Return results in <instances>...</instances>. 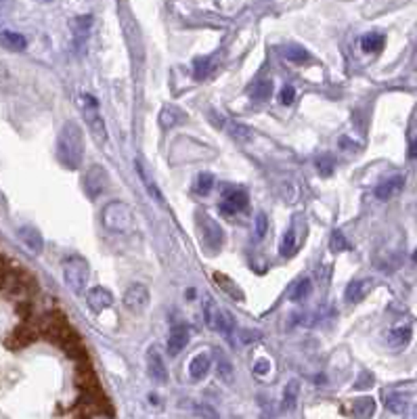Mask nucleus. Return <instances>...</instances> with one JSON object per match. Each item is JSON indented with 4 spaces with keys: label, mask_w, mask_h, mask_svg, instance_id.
<instances>
[{
    "label": "nucleus",
    "mask_w": 417,
    "mask_h": 419,
    "mask_svg": "<svg viewBox=\"0 0 417 419\" xmlns=\"http://www.w3.org/2000/svg\"><path fill=\"white\" fill-rule=\"evenodd\" d=\"M57 160L67 170H78L84 160V134L76 122H65L57 136Z\"/></svg>",
    "instance_id": "obj_1"
},
{
    "label": "nucleus",
    "mask_w": 417,
    "mask_h": 419,
    "mask_svg": "<svg viewBox=\"0 0 417 419\" xmlns=\"http://www.w3.org/2000/svg\"><path fill=\"white\" fill-rule=\"evenodd\" d=\"M120 21H122V29H124V38L128 45L130 57H132L134 65H141L145 61V42H143L141 27H138L128 5H120Z\"/></svg>",
    "instance_id": "obj_2"
},
{
    "label": "nucleus",
    "mask_w": 417,
    "mask_h": 419,
    "mask_svg": "<svg viewBox=\"0 0 417 419\" xmlns=\"http://www.w3.org/2000/svg\"><path fill=\"white\" fill-rule=\"evenodd\" d=\"M88 275H90V268L82 256H69L63 260V277L67 288L72 292L80 294L84 290V285L88 283Z\"/></svg>",
    "instance_id": "obj_3"
},
{
    "label": "nucleus",
    "mask_w": 417,
    "mask_h": 419,
    "mask_svg": "<svg viewBox=\"0 0 417 419\" xmlns=\"http://www.w3.org/2000/svg\"><path fill=\"white\" fill-rule=\"evenodd\" d=\"M82 116H84L92 136L97 138L101 145L105 143L108 141V128H105V122H103L101 112H99V101L92 94H88V92L82 94Z\"/></svg>",
    "instance_id": "obj_4"
},
{
    "label": "nucleus",
    "mask_w": 417,
    "mask_h": 419,
    "mask_svg": "<svg viewBox=\"0 0 417 419\" xmlns=\"http://www.w3.org/2000/svg\"><path fill=\"white\" fill-rule=\"evenodd\" d=\"M203 317H205V325L210 327L212 331H218L223 333L225 338H229L233 331H235V319L231 317V314L223 312L214 300L205 298L203 300Z\"/></svg>",
    "instance_id": "obj_5"
},
{
    "label": "nucleus",
    "mask_w": 417,
    "mask_h": 419,
    "mask_svg": "<svg viewBox=\"0 0 417 419\" xmlns=\"http://www.w3.org/2000/svg\"><path fill=\"white\" fill-rule=\"evenodd\" d=\"M103 225L110 231L126 233L132 225V212L124 201H112L103 210Z\"/></svg>",
    "instance_id": "obj_6"
},
{
    "label": "nucleus",
    "mask_w": 417,
    "mask_h": 419,
    "mask_svg": "<svg viewBox=\"0 0 417 419\" xmlns=\"http://www.w3.org/2000/svg\"><path fill=\"white\" fill-rule=\"evenodd\" d=\"M108 185H110V174L103 166H92L84 174V193L90 199H97L103 191L108 189Z\"/></svg>",
    "instance_id": "obj_7"
},
{
    "label": "nucleus",
    "mask_w": 417,
    "mask_h": 419,
    "mask_svg": "<svg viewBox=\"0 0 417 419\" xmlns=\"http://www.w3.org/2000/svg\"><path fill=\"white\" fill-rule=\"evenodd\" d=\"M151 294L149 288L143 283H132L126 292H124V306L132 312H141L149 306Z\"/></svg>",
    "instance_id": "obj_8"
},
{
    "label": "nucleus",
    "mask_w": 417,
    "mask_h": 419,
    "mask_svg": "<svg viewBox=\"0 0 417 419\" xmlns=\"http://www.w3.org/2000/svg\"><path fill=\"white\" fill-rule=\"evenodd\" d=\"M145 363H147V373L155 383H168V369L164 365V359H162V353L157 346H151L147 351Z\"/></svg>",
    "instance_id": "obj_9"
},
{
    "label": "nucleus",
    "mask_w": 417,
    "mask_h": 419,
    "mask_svg": "<svg viewBox=\"0 0 417 419\" xmlns=\"http://www.w3.org/2000/svg\"><path fill=\"white\" fill-rule=\"evenodd\" d=\"M199 227H201V235H203L205 246L210 250H218L223 246V229L218 227V223L212 220V218H207V216H201Z\"/></svg>",
    "instance_id": "obj_10"
},
{
    "label": "nucleus",
    "mask_w": 417,
    "mask_h": 419,
    "mask_svg": "<svg viewBox=\"0 0 417 419\" xmlns=\"http://www.w3.org/2000/svg\"><path fill=\"white\" fill-rule=\"evenodd\" d=\"M246 207H248V193L243 189H233V191L225 193V197L220 201L223 214H237Z\"/></svg>",
    "instance_id": "obj_11"
},
{
    "label": "nucleus",
    "mask_w": 417,
    "mask_h": 419,
    "mask_svg": "<svg viewBox=\"0 0 417 419\" xmlns=\"http://www.w3.org/2000/svg\"><path fill=\"white\" fill-rule=\"evenodd\" d=\"M371 288H373L371 279H355V281H351L349 285H346L344 298H346V302H351V304H359V302H363L367 298Z\"/></svg>",
    "instance_id": "obj_12"
},
{
    "label": "nucleus",
    "mask_w": 417,
    "mask_h": 419,
    "mask_svg": "<svg viewBox=\"0 0 417 419\" xmlns=\"http://www.w3.org/2000/svg\"><path fill=\"white\" fill-rule=\"evenodd\" d=\"M189 344V327L187 325H177L175 329L170 331L168 338V355L170 357H177L181 351H185V346Z\"/></svg>",
    "instance_id": "obj_13"
},
{
    "label": "nucleus",
    "mask_w": 417,
    "mask_h": 419,
    "mask_svg": "<svg viewBox=\"0 0 417 419\" xmlns=\"http://www.w3.org/2000/svg\"><path fill=\"white\" fill-rule=\"evenodd\" d=\"M86 302L90 306V310L94 312H101V310H105L114 304V296L110 290L105 288H92L88 294H86Z\"/></svg>",
    "instance_id": "obj_14"
},
{
    "label": "nucleus",
    "mask_w": 417,
    "mask_h": 419,
    "mask_svg": "<svg viewBox=\"0 0 417 419\" xmlns=\"http://www.w3.org/2000/svg\"><path fill=\"white\" fill-rule=\"evenodd\" d=\"M185 120H187V114L183 110L175 107V105H166V107H162V112H160V126L164 130H170L172 126H177Z\"/></svg>",
    "instance_id": "obj_15"
},
{
    "label": "nucleus",
    "mask_w": 417,
    "mask_h": 419,
    "mask_svg": "<svg viewBox=\"0 0 417 419\" xmlns=\"http://www.w3.org/2000/svg\"><path fill=\"white\" fill-rule=\"evenodd\" d=\"M403 185H405V177H390V179H386L384 183H379L377 187H375V197L377 199H390L392 195H396L401 189H403Z\"/></svg>",
    "instance_id": "obj_16"
},
{
    "label": "nucleus",
    "mask_w": 417,
    "mask_h": 419,
    "mask_svg": "<svg viewBox=\"0 0 417 419\" xmlns=\"http://www.w3.org/2000/svg\"><path fill=\"white\" fill-rule=\"evenodd\" d=\"M210 369H212V361H210V355L207 353H201V355H197L193 361H191V365H189V375L193 377V379H203L207 373H210Z\"/></svg>",
    "instance_id": "obj_17"
},
{
    "label": "nucleus",
    "mask_w": 417,
    "mask_h": 419,
    "mask_svg": "<svg viewBox=\"0 0 417 419\" xmlns=\"http://www.w3.org/2000/svg\"><path fill=\"white\" fill-rule=\"evenodd\" d=\"M19 239L25 243V246L34 252V254H38L42 252V235L34 229V227H21L19 229Z\"/></svg>",
    "instance_id": "obj_18"
},
{
    "label": "nucleus",
    "mask_w": 417,
    "mask_h": 419,
    "mask_svg": "<svg viewBox=\"0 0 417 419\" xmlns=\"http://www.w3.org/2000/svg\"><path fill=\"white\" fill-rule=\"evenodd\" d=\"M136 170H138V177H141V181L145 183V187H147L149 195H151L153 199H157V203H164V195H162V191L157 189V185H155L153 177L149 174V170L143 166V162H141V160H136Z\"/></svg>",
    "instance_id": "obj_19"
},
{
    "label": "nucleus",
    "mask_w": 417,
    "mask_h": 419,
    "mask_svg": "<svg viewBox=\"0 0 417 419\" xmlns=\"http://www.w3.org/2000/svg\"><path fill=\"white\" fill-rule=\"evenodd\" d=\"M0 45L7 47V49H11V51H23V49L27 47V40H25L23 34L7 29V31L0 34Z\"/></svg>",
    "instance_id": "obj_20"
},
{
    "label": "nucleus",
    "mask_w": 417,
    "mask_h": 419,
    "mask_svg": "<svg viewBox=\"0 0 417 419\" xmlns=\"http://www.w3.org/2000/svg\"><path fill=\"white\" fill-rule=\"evenodd\" d=\"M36 340V331H34L29 325H21L19 329H15L11 333V340H9V346L13 348H21V346H27Z\"/></svg>",
    "instance_id": "obj_21"
},
{
    "label": "nucleus",
    "mask_w": 417,
    "mask_h": 419,
    "mask_svg": "<svg viewBox=\"0 0 417 419\" xmlns=\"http://www.w3.org/2000/svg\"><path fill=\"white\" fill-rule=\"evenodd\" d=\"M351 413H353V417H357V419H369V417L375 413V403H373V398L365 396V398L353 401Z\"/></svg>",
    "instance_id": "obj_22"
},
{
    "label": "nucleus",
    "mask_w": 417,
    "mask_h": 419,
    "mask_svg": "<svg viewBox=\"0 0 417 419\" xmlns=\"http://www.w3.org/2000/svg\"><path fill=\"white\" fill-rule=\"evenodd\" d=\"M298 394H300V381L298 379H290L288 386L283 390V401H281V407L283 411H292L298 403Z\"/></svg>",
    "instance_id": "obj_23"
},
{
    "label": "nucleus",
    "mask_w": 417,
    "mask_h": 419,
    "mask_svg": "<svg viewBox=\"0 0 417 419\" xmlns=\"http://www.w3.org/2000/svg\"><path fill=\"white\" fill-rule=\"evenodd\" d=\"M384 45H386V38L381 36V34H377V31L365 34V36L361 38V49L365 53H377V51L384 49Z\"/></svg>",
    "instance_id": "obj_24"
},
{
    "label": "nucleus",
    "mask_w": 417,
    "mask_h": 419,
    "mask_svg": "<svg viewBox=\"0 0 417 419\" xmlns=\"http://www.w3.org/2000/svg\"><path fill=\"white\" fill-rule=\"evenodd\" d=\"M214 359H216V373L223 381H231L233 379V365L229 361V357H225L223 351H214Z\"/></svg>",
    "instance_id": "obj_25"
},
{
    "label": "nucleus",
    "mask_w": 417,
    "mask_h": 419,
    "mask_svg": "<svg viewBox=\"0 0 417 419\" xmlns=\"http://www.w3.org/2000/svg\"><path fill=\"white\" fill-rule=\"evenodd\" d=\"M409 340H411V327H409V325L396 327V329H392V331L388 333V344H390L392 348H403V346L409 344Z\"/></svg>",
    "instance_id": "obj_26"
},
{
    "label": "nucleus",
    "mask_w": 417,
    "mask_h": 419,
    "mask_svg": "<svg viewBox=\"0 0 417 419\" xmlns=\"http://www.w3.org/2000/svg\"><path fill=\"white\" fill-rule=\"evenodd\" d=\"M227 130L233 138H237V141H252L254 138V130L246 124H237V122H229L227 124Z\"/></svg>",
    "instance_id": "obj_27"
},
{
    "label": "nucleus",
    "mask_w": 417,
    "mask_h": 419,
    "mask_svg": "<svg viewBox=\"0 0 417 419\" xmlns=\"http://www.w3.org/2000/svg\"><path fill=\"white\" fill-rule=\"evenodd\" d=\"M212 59H207V57H197L195 61H193V76L197 78V80H205L207 76L212 74Z\"/></svg>",
    "instance_id": "obj_28"
},
{
    "label": "nucleus",
    "mask_w": 417,
    "mask_h": 419,
    "mask_svg": "<svg viewBox=\"0 0 417 419\" xmlns=\"http://www.w3.org/2000/svg\"><path fill=\"white\" fill-rule=\"evenodd\" d=\"M69 25H72V31L76 34V36H86L92 27V15H78L69 21Z\"/></svg>",
    "instance_id": "obj_29"
},
{
    "label": "nucleus",
    "mask_w": 417,
    "mask_h": 419,
    "mask_svg": "<svg viewBox=\"0 0 417 419\" xmlns=\"http://www.w3.org/2000/svg\"><path fill=\"white\" fill-rule=\"evenodd\" d=\"M214 279H216V281L220 283V288H223V292H227L231 298H235V300H243V292L231 281V279L229 277H225L223 272H214Z\"/></svg>",
    "instance_id": "obj_30"
},
{
    "label": "nucleus",
    "mask_w": 417,
    "mask_h": 419,
    "mask_svg": "<svg viewBox=\"0 0 417 419\" xmlns=\"http://www.w3.org/2000/svg\"><path fill=\"white\" fill-rule=\"evenodd\" d=\"M279 250H281V254H283L286 258L294 256V252H296V231H294V227L283 233L281 243H279Z\"/></svg>",
    "instance_id": "obj_31"
},
{
    "label": "nucleus",
    "mask_w": 417,
    "mask_h": 419,
    "mask_svg": "<svg viewBox=\"0 0 417 419\" xmlns=\"http://www.w3.org/2000/svg\"><path fill=\"white\" fill-rule=\"evenodd\" d=\"M283 55H286L290 61H294V63H306V61L310 59L308 51H306L304 47H300V45H290V47H286V49H283Z\"/></svg>",
    "instance_id": "obj_32"
},
{
    "label": "nucleus",
    "mask_w": 417,
    "mask_h": 419,
    "mask_svg": "<svg viewBox=\"0 0 417 419\" xmlns=\"http://www.w3.org/2000/svg\"><path fill=\"white\" fill-rule=\"evenodd\" d=\"M329 248H331V252L340 254V252L351 250V241L346 239V235H342V231H333L329 237Z\"/></svg>",
    "instance_id": "obj_33"
},
{
    "label": "nucleus",
    "mask_w": 417,
    "mask_h": 419,
    "mask_svg": "<svg viewBox=\"0 0 417 419\" xmlns=\"http://www.w3.org/2000/svg\"><path fill=\"white\" fill-rule=\"evenodd\" d=\"M310 290H312V281L308 277H304V279H300V281L294 285V290H292V300L294 302H302L304 298H308V294H310Z\"/></svg>",
    "instance_id": "obj_34"
},
{
    "label": "nucleus",
    "mask_w": 417,
    "mask_h": 419,
    "mask_svg": "<svg viewBox=\"0 0 417 419\" xmlns=\"http://www.w3.org/2000/svg\"><path fill=\"white\" fill-rule=\"evenodd\" d=\"M193 413H195L199 419H220L218 411H216L212 405H207V403H195V405H193Z\"/></svg>",
    "instance_id": "obj_35"
},
{
    "label": "nucleus",
    "mask_w": 417,
    "mask_h": 419,
    "mask_svg": "<svg viewBox=\"0 0 417 419\" xmlns=\"http://www.w3.org/2000/svg\"><path fill=\"white\" fill-rule=\"evenodd\" d=\"M212 187H214V177H212V174H207V172H201L197 177V181H195V191L199 195H205V193L212 191Z\"/></svg>",
    "instance_id": "obj_36"
},
{
    "label": "nucleus",
    "mask_w": 417,
    "mask_h": 419,
    "mask_svg": "<svg viewBox=\"0 0 417 419\" xmlns=\"http://www.w3.org/2000/svg\"><path fill=\"white\" fill-rule=\"evenodd\" d=\"M333 166H336V160L329 153H323V155L317 157V168H319V172L323 174V177H329V174L333 172Z\"/></svg>",
    "instance_id": "obj_37"
},
{
    "label": "nucleus",
    "mask_w": 417,
    "mask_h": 419,
    "mask_svg": "<svg viewBox=\"0 0 417 419\" xmlns=\"http://www.w3.org/2000/svg\"><path fill=\"white\" fill-rule=\"evenodd\" d=\"M270 94H273V84H270L268 80L256 84V88H254V92H252V97H254L256 101H266V99H270Z\"/></svg>",
    "instance_id": "obj_38"
},
{
    "label": "nucleus",
    "mask_w": 417,
    "mask_h": 419,
    "mask_svg": "<svg viewBox=\"0 0 417 419\" xmlns=\"http://www.w3.org/2000/svg\"><path fill=\"white\" fill-rule=\"evenodd\" d=\"M386 407H388L390 411H394V413L405 411V407H407L405 396H401V394H388V396H386Z\"/></svg>",
    "instance_id": "obj_39"
},
{
    "label": "nucleus",
    "mask_w": 417,
    "mask_h": 419,
    "mask_svg": "<svg viewBox=\"0 0 417 419\" xmlns=\"http://www.w3.org/2000/svg\"><path fill=\"white\" fill-rule=\"evenodd\" d=\"M266 231H268V218H266V214L260 212V214L256 216V235H258V237H264Z\"/></svg>",
    "instance_id": "obj_40"
},
{
    "label": "nucleus",
    "mask_w": 417,
    "mask_h": 419,
    "mask_svg": "<svg viewBox=\"0 0 417 419\" xmlns=\"http://www.w3.org/2000/svg\"><path fill=\"white\" fill-rule=\"evenodd\" d=\"M281 101H283L286 105L294 103V101H296V88H294V86H283V90H281Z\"/></svg>",
    "instance_id": "obj_41"
},
{
    "label": "nucleus",
    "mask_w": 417,
    "mask_h": 419,
    "mask_svg": "<svg viewBox=\"0 0 417 419\" xmlns=\"http://www.w3.org/2000/svg\"><path fill=\"white\" fill-rule=\"evenodd\" d=\"M268 367H270V363H268L266 359H260V361H256V365H254V373H256V375H264V373H268Z\"/></svg>",
    "instance_id": "obj_42"
},
{
    "label": "nucleus",
    "mask_w": 417,
    "mask_h": 419,
    "mask_svg": "<svg viewBox=\"0 0 417 419\" xmlns=\"http://www.w3.org/2000/svg\"><path fill=\"white\" fill-rule=\"evenodd\" d=\"M86 419H114L110 413H105V411H101V413H94V415H88Z\"/></svg>",
    "instance_id": "obj_43"
},
{
    "label": "nucleus",
    "mask_w": 417,
    "mask_h": 419,
    "mask_svg": "<svg viewBox=\"0 0 417 419\" xmlns=\"http://www.w3.org/2000/svg\"><path fill=\"white\" fill-rule=\"evenodd\" d=\"M409 155H411L413 160H417V138H415V141L411 143V147H409Z\"/></svg>",
    "instance_id": "obj_44"
},
{
    "label": "nucleus",
    "mask_w": 417,
    "mask_h": 419,
    "mask_svg": "<svg viewBox=\"0 0 417 419\" xmlns=\"http://www.w3.org/2000/svg\"><path fill=\"white\" fill-rule=\"evenodd\" d=\"M5 205H7V199H5L3 193H0V207H5Z\"/></svg>",
    "instance_id": "obj_45"
},
{
    "label": "nucleus",
    "mask_w": 417,
    "mask_h": 419,
    "mask_svg": "<svg viewBox=\"0 0 417 419\" xmlns=\"http://www.w3.org/2000/svg\"><path fill=\"white\" fill-rule=\"evenodd\" d=\"M413 260H415V262H417V250H415V252H413Z\"/></svg>",
    "instance_id": "obj_46"
}]
</instances>
